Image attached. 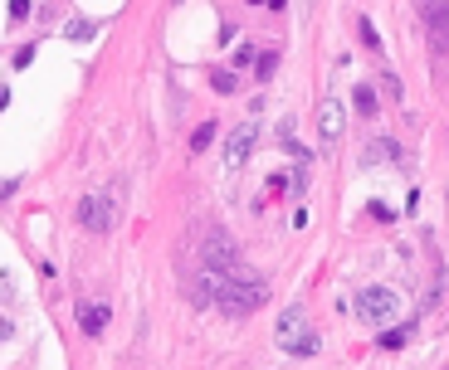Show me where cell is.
<instances>
[{
  "mask_svg": "<svg viewBox=\"0 0 449 370\" xmlns=\"http://www.w3.org/2000/svg\"><path fill=\"white\" fill-rule=\"evenodd\" d=\"M206 287H210V302L220 307L229 322H239V317H249V312H259L264 302H269V282L254 273H215V268H206Z\"/></svg>",
  "mask_w": 449,
  "mask_h": 370,
  "instance_id": "cell-1",
  "label": "cell"
},
{
  "mask_svg": "<svg viewBox=\"0 0 449 370\" xmlns=\"http://www.w3.org/2000/svg\"><path fill=\"white\" fill-rule=\"evenodd\" d=\"M274 341H279L288 356H303V361H308V356H318V346H323V341H318V331L308 327V312H303V307H288V312L274 322Z\"/></svg>",
  "mask_w": 449,
  "mask_h": 370,
  "instance_id": "cell-2",
  "label": "cell"
},
{
  "mask_svg": "<svg viewBox=\"0 0 449 370\" xmlns=\"http://www.w3.org/2000/svg\"><path fill=\"white\" fill-rule=\"evenodd\" d=\"M356 312H361V322H376V327H386V322H396V312H401V297H396L391 287H366V292L356 297Z\"/></svg>",
  "mask_w": 449,
  "mask_h": 370,
  "instance_id": "cell-3",
  "label": "cell"
},
{
  "mask_svg": "<svg viewBox=\"0 0 449 370\" xmlns=\"http://www.w3.org/2000/svg\"><path fill=\"white\" fill-rule=\"evenodd\" d=\"M420 20H425V34L435 44V54H449V0H420Z\"/></svg>",
  "mask_w": 449,
  "mask_h": 370,
  "instance_id": "cell-4",
  "label": "cell"
},
{
  "mask_svg": "<svg viewBox=\"0 0 449 370\" xmlns=\"http://www.w3.org/2000/svg\"><path fill=\"white\" fill-rule=\"evenodd\" d=\"M79 224H83V229H93V234H108L112 224H117V210H112L103 195H88V200L79 205Z\"/></svg>",
  "mask_w": 449,
  "mask_h": 370,
  "instance_id": "cell-5",
  "label": "cell"
},
{
  "mask_svg": "<svg viewBox=\"0 0 449 370\" xmlns=\"http://www.w3.org/2000/svg\"><path fill=\"white\" fill-rule=\"evenodd\" d=\"M254 142H259V127H254V122H244V127H234V132H229V142H224V166H229V171H239V166L249 161V151H254Z\"/></svg>",
  "mask_w": 449,
  "mask_h": 370,
  "instance_id": "cell-6",
  "label": "cell"
},
{
  "mask_svg": "<svg viewBox=\"0 0 449 370\" xmlns=\"http://www.w3.org/2000/svg\"><path fill=\"white\" fill-rule=\"evenodd\" d=\"M206 263H210L215 273H239V249H234L224 234H210V244H206Z\"/></svg>",
  "mask_w": 449,
  "mask_h": 370,
  "instance_id": "cell-7",
  "label": "cell"
},
{
  "mask_svg": "<svg viewBox=\"0 0 449 370\" xmlns=\"http://www.w3.org/2000/svg\"><path fill=\"white\" fill-rule=\"evenodd\" d=\"M342 122H347V117H342V102H337V97H328V102L318 107V132H323V142H328V146L342 137Z\"/></svg>",
  "mask_w": 449,
  "mask_h": 370,
  "instance_id": "cell-8",
  "label": "cell"
},
{
  "mask_svg": "<svg viewBox=\"0 0 449 370\" xmlns=\"http://www.w3.org/2000/svg\"><path fill=\"white\" fill-rule=\"evenodd\" d=\"M108 307L103 302H88V307H79V327H83V336H103V327H108Z\"/></svg>",
  "mask_w": 449,
  "mask_h": 370,
  "instance_id": "cell-9",
  "label": "cell"
},
{
  "mask_svg": "<svg viewBox=\"0 0 449 370\" xmlns=\"http://www.w3.org/2000/svg\"><path fill=\"white\" fill-rule=\"evenodd\" d=\"M351 107H356L361 117H376V107H381V102H376V88H371V83H361V88L351 92Z\"/></svg>",
  "mask_w": 449,
  "mask_h": 370,
  "instance_id": "cell-10",
  "label": "cell"
},
{
  "mask_svg": "<svg viewBox=\"0 0 449 370\" xmlns=\"http://www.w3.org/2000/svg\"><path fill=\"white\" fill-rule=\"evenodd\" d=\"M215 127H220V122H201V127L191 132V151H206V146L215 142Z\"/></svg>",
  "mask_w": 449,
  "mask_h": 370,
  "instance_id": "cell-11",
  "label": "cell"
},
{
  "mask_svg": "<svg viewBox=\"0 0 449 370\" xmlns=\"http://www.w3.org/2000/svg\"><path fill=\"white\" fill-rule=\"evenodd\" d=\"M64 34H69V39H93V34H98V25H93V20H69V25H64Z\"/></svg>",
  "mask_w": 449,
  "mask_h": 370,
  "instance_id": "cell-12",
  "label": "cell"
},
{
  "mask_svg": "<svg viewBox=\"0 0 449 370\" xmlns=\"http://www.w3.org/2000/svg\"><path fill=\"white\" fill-rule=\"evenodd\" d=\"M254 69H259V78H264V83H269V78H274V69H279V49H264V54H259V64H254Z\"/></svg>",
  "mask_w": 449,
  "mask_h": 370,
  "instance_id": "cell-13",
  "label": "cell"
},
{
  "mask_svg": "<svg viewBox=\"0 0 449 370\" xmlns=\"http://www.w3.org/2000/svg\"><path fill=\"white\" fill-rule=\"evenodd\" d=\"M210 83H215V92H234V88H239V78H234V74H224V69L210 74Z\"/></svg>",
  "mask_w": 449,
  "mask_h": 370,
  "instance_id": "cell-14",
  "label": "cell"
},
{
  "mask_svg": "<svg viewBox=\"0 0 449 370\" xmlns=\"http://www.w3.org/2000/svg\"><path fill=\"white\" fill-rule=\"evenodd\" d=\"M356 29H361V44H366V49H381V34H376V29H371V20H361V25H356Z\"/></svg>",
  "mask_w": 449,
  "mask_h": 370,
  "instance_id": "cell-15",
  "label": "cell"
},
{
  "mask_svg": "<svg viewBox=\"0 0 449 370\" xmlns=\"http://www.w3.org/2000/svg\"><path fill=\"white\" fill-rule=\"evenodd\" d=\"M10 20H29V0H10Z\"/></svg>",
  "mask_w": 449,
  "mask_h": 370,
  "instance_id": "cell-16",
  "label": "cell"
}]
</instances>
